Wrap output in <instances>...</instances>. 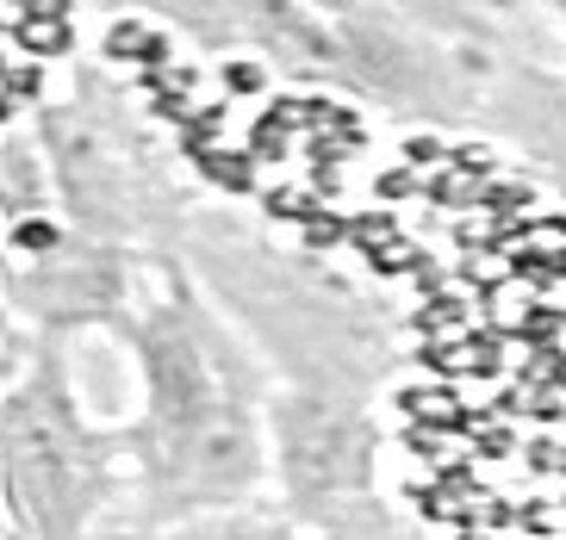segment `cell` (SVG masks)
Returning <instances> with one entry per match:
<instances>
[{
  "label": "cell",
  "instance_id": "1",
  "mask_svg": "<svg viewBox=\"0 0 566 540\" xmlns=\"http://www.w3.org/2000/svg\"><path fill=\"white\" fill-rule=\"evenodd\" d=\"M118 348L137 373L132 416H118L137 522L175 528L274 497L281 379L181 262H156Z\"/></svg>",
  "mask_w": 566,
  "mask_h": 540
},
{
  "label": "cell",
  "instance_id": "2",
  "mask_svg": "<svg viewBox=\"0 0 566 540\" xmlns=\"http://www.w3.org/2000/svg\"><path fill=\"white\" fill-rule=\"evenodd\" d=\"M175 262L218 298L281 385L374 398L399 360V329L367 286L312 248L281 243L243 212L200 205Z\"/></svg>",
  "mask_w": 566,
  "mask_h": 540
},
{
  "label": "cell",
  "instance_id": "3",
  "mask_svg": "<svg viewBox=\"0 0 566 540\" xmlns=\"http://www.w3.org/2000/svg\"><path fill=\"white\" fill-rule=\"evenodd\" d=\"M0 478L7 534L19 540H94L118 509H132L125 428L87 410L75 342L13 329L0 392Z\"/></svg>",
  "mask_w": 566,
  "mask_h": 540
},
{
  "label": "cell",
  "instance_id": "4",
  "mask_svg": "<svg viewBox=\"0 0 566 540\" xmlns=\"http://www.w3.org/2000/svg\"><path fill=\"white\" fill-rule=\"evenodd\" d=\"M13 118L32 125L44 168H51L56 212L75 230L132 248L144 262L181 255V236L200 212V199L175 180L168 156L156 149L150 118L125 94H113L94 68H75L63 94H44L38 113Z\"/></svg>",
  "mask_w": 566,
  "mask_h": 540
},
{
  "label": "cell",
  "instance_id": "5",
  "mask_svg": "<svg viewBox=\"0 0 566 540\" xmlns=\"http://www.w3.org/2000/svg\"><path fill=\"white\" fill-rule=\"evenodd\" d=\"M156 262L118 243L75 230L56 205L7 218V324L44 342H82V336H125L137 298L150 286Z\"/></svg>",
  "mask_w": 566,
  "mask_h": 540
},
{
  "label": "cell",
  "instance_id": "6",
  "mask_svg": "<svg viewBox=\"0 0 566 540\" xmlns=\"http://www.w3.org/2000/svg\"><path fill=\"white\" fill-rule=\"evenodd\" d=\"M268 435H274V504L305 534L380 504V410H374V398L281 385Z\"/></svg>",
  "mask_w": 566,
  "mask_h": 540
},
{
  "label": "cell",
  "instance_id": "7",
  "mask_svg": "<svg viewBox=\"0 0 566 540\" xmlns=\"http://www.w3.org/2000/svg\"><path fill=\"white\" fill-rule=\"evenodd\" d=\"M485 137H499L523 168L548 180L566 199V63H548L542 50L504 56L485 87Z\"/></svg>",
  "mask_w": 566,
  "mask_h": 540
},
{
  "label": "cell",
  "instance_id": "8",
  "mask_svg": "<svg viewBox=\"0 0 566 540\" xmlns=\"http://www.w3.org/2000/svg\"><path fill=\"white\" fill-rule=\"evenodd\" d=\"M156 540H312V534H305L274 497H262V504L212 509V516H193V522L156 528Z\"/></svg>",
  "mask_w": 566,
  "mask_h": 540
},
{
  "label": "cell",
  "instance_id": "9",
  "mask_svg": "<svg viewBox=\"0 0 566 540\" xmlns=\"http://www.w3.org/2000/svg\"><path fill=\"white\" fill-rule=\"evenodd\" d=\"M94 540H156V528H144L132 509H118V516H113V522H106Z\"/></svg>",
  "mask_w": 566,
  "mask_h": 540
},
{
  "label": "cell",
  "instance_id": "10",
  "mask_svg": "<svg viewBox=\"0 0 566 540\" xmlns=\"http://www.w3.org/2000/svg\"><path fill=\"white\" fill-rule=\"evenodd\" d=\"M548 32H554V44H560V56H566V7H548Z\"/></svg>",
  "mask_w": 566,
  "mask_h": 540
},
{
  "label": "cell",
  "instance_id": "11",
  "mask_svg": "<svg viewBox=\"0 0 566 540\" xmlns=\"http://www.w3.org/2000/svg\"><path fill=\"white\" fill-rule=\"evenodd\" d=\"M7 540H19V534H7Z\"/></svg>",
  "mask_w": 566,
  "mask_h": 540
}]
</instances>
